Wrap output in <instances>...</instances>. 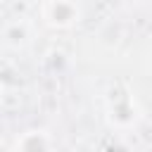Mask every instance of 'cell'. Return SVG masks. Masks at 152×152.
Returning <instances> with one entry per match:
<instances>
[{
    "mask_svg": "<svg viewBox=\"0 0 152 152\" xmlns=\"http://www.w3.org/2000/svg\"><path fill=\"white\" fill-rule=\"evenodd\" d=\"M43 17L50 26L66 28L74 21H78V7L71 0H48L43 7Z\"/></svg>",
    "mask_w": 152,
    "mask_h": 152,
    "instance_id": "obj_1",
    "label": "cell"
},
{
    "mask_svg": "<svg viewBox=\"0 0 152 152\" xmlns=\"http://www.w3.org/2000/svg\"><path fill=\"white\" fill-rule=\"evenodd\" d=\"M28 38H31V24L26 19H14L2 28V43L7 48H21L28 43Z\"/></svg>",
    "mask_w": 152,
    "mask_h": 152,
    "instance_id": "obj_2",
    "label": "cell"
},
{
    "mask_svg": "<svg viewBox=\"0 0 152 152\" xmlns=\"http://www.w3.org/2000/svg\"><path fill=\"white\" fill-rule=\"evenodd\" d=\"M50 147H52V140L48 138L45 131H28L17 140V150L21 152H43Z\"/></svg>",
    "mask_w": 152,
    "mask_h": 152,
    "instance_id": "obj_3",
    "label": "cell"
},
{
    "mask_svg": "<svg viewBox=\"0 0 152 152\" xmlns=\"http://www.w3.org/2000/svg\"><path fill=\"white\" fill-rule=\"evenodd\" d=\"M109 112H112V119L116 121V124H131L133 121V104H131V100L128 97H114L112 102H109Z\"/></svg>",
    "mask_w": 152,
    "mask_h": 152,
    "instance_id": "obj_4",
    "label": "cell"
}]
</instances>
